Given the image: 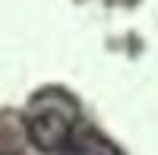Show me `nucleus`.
<instances>
[{
	"label": "nucleus",
	"instance_id": "nucleus-1",
	"mask_svg": "<svg viewBox=\"0 0 158 155\" xmlns=\"http://www.w3.org/2000/svg\"><path fill=\"white\" fill-rule=\"evenodd\" d=\"M25 133L41 152H57L70 143V120L57 111H41L29 120Z\"/></svg>",
	"mask_w": 158,
	"mask_h": 155
}]
</instances>
